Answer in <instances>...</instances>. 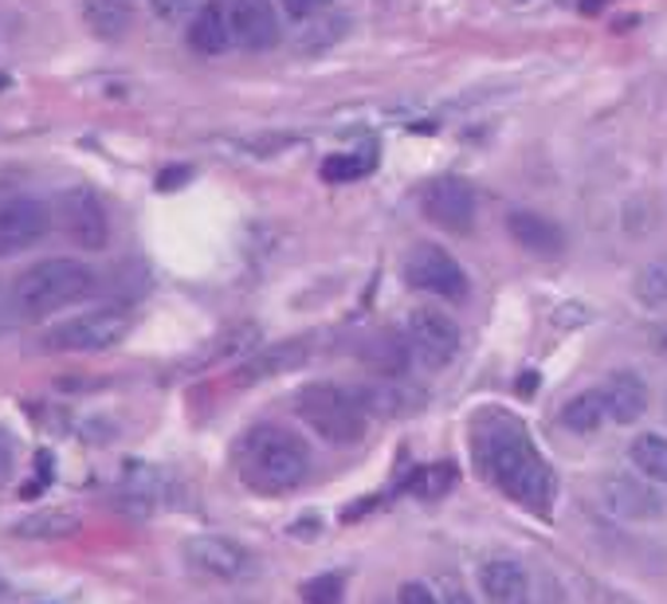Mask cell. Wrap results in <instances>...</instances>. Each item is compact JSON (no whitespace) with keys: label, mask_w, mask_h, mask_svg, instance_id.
I'll use <instances>...</instances> for the list:
<instances>
[{"label":"cell","mask_w":667,"mask_h":604,"mask_svg":"<svg viewBox=\"0 0 667 604\" xmlns=\"http://www.w3.org/2000/svg\"><path fill=\"white\" fill-rule=\"evenodd\" d=\"M475 460L479 468H483V475H488L503 495H511L514 503H523L534 515H550L554 487H558V483H554L550 463L538 455V448L531 443V436L523 432L518 420L499 416L491 425H479Z\"/></svg>","instance_id":"1"},{"label":"cell","mask_w":667,"mask_h":604,"mask_svg":"<svg viewBox=\"0 0 667 604\" xmlns=\"http://www.w3.org/2000/svg\"><path fill=\"white\" fill-rule=\"evenodd\" d=\"M236 471L255 495H287L307 479L310 451L287 428L260 425L236 448Z\"/></svg>","instance_id":"2"},{"label":"cell","mask_w":667,"mask_h":604,"mask_svg":"<svg viewBox=\"0 0 667 604\" xmlns=\"http://www.w3.org/2000/svg\"><path fill=\"white\" fill-rule=\"evenodd\" d=\"M99 290V275L95 267L79 260H44L36 267H28L17 283H12V307L20 318H47L55 310L83 303Z\"/></svg>","instance_id":"3"},{"label":"cell","mask_w":667,"mask_h":604,"mask_svg":"<svg viewBox=\"0 0 667 604\" xmlns=\"http://www.w3.org/2000/svg\"><path fill=\"white\" fill-rule=\"evenodd\" d=\"M295 408L303 416V425L330 443H358L365 436V425H370L365 400L338 385H307L298 393Z\"/></svg>","instance_id":"4"},{"label":"cell","mask_w":667,"mask_h":604,"mask_svg":"<svg viewBox=\"0 0 667 604\" xmlns=\"http://www.w3.org/2000/svg\"><path fill=\"white\" fill-rule=\"evenodd\" d=\"M130 334V310L122 307H99L87 310L79 318H67V322L52 326L44 334V350L55 353H99L118 345Z\"/></svg>","instance_id":"5"},{"label":"cell","mask_w":667,"mask_h":604,"mask_svg":"<svg viewBox=\"0 0 667 604\" xmlns=\"http://www.w3.org/2000/svg\"><path fill=\"white\" fill-rule=\"evenodd\" d=\"M52 220L72 244L87 248V252H102V248L110 244L107 208H102V200L90 189L59 193V200H55V208H52Z\"/></svg>","instance_id":"6"},{"label":"cell","mask_w":667,"mask_h":604,"mask_svg":"<svg viewBox=\"0 0 667 604\" xmlns=\"http://www.w3.org/2000/svg\"><path fill=\"white\" fill-rule=\"evenodd\" d=\"M405 338L413 345V358L428 370H444L460 353V326L456 318L444 315L440 307H420L408 315Z\"/></svg>","instance_id":"7"},{"label":"cell","mask_w":667,"mask_h":604,"mask_svg":"<svg viewBox=\"0 0 667 604\" xmlns=\"http://www.w3.org/2000/svg\"><path fill=\"white\" fill-rule=\"evenodd\" d=\"M405 283L428 295H440L448 303H460L468 295V275L440 244H416L405 255Z\"/></svg>","instance_id":"8"},{"label":"cell","mask_w":667,"mask_h":604,"mask_svg":"<svg viewBox=\"0 0 667 604\" xmlns=\"http://www.w3.org/2000/svg\"><path fill=\"white\" fill-rule=\"evenodd\" d=\"M601 506L621 523H656L667 515V498L652 487V479H632V475H609L601 483Z\"/></svg>","instance_id":"9"},{"label":"cell","mask_w":667,"mask_h":604,"mask_svg":"<svg viewBox=\"0 0 667 604\" xmlns=\"http://www.w3.org/2000/svg\"><path fill=\"white\" fill-rule=\"evenodd\" d=\"M420 208L444 232H468L475 224V193L463 177L428 180V189L420 193Z\"/></svg>","instance_id":"10"},{"label":"cell","mask_w":667,"mask_h":604,"mask_svg":"<svg viewBox=\"0 0 667 604\" xmlns=\"http://www.w3.org/2000/svg\"><path fill=\"white\" fill-rule=\"evenodd\" d=\"M52 228V212L47 205L32 197H12L0 200V260L24 252V248L40 244L44 232Z\"/></svg>","instance_id":"11"},{"label":"cell","mask_w":667,"mask_h":604,"mask_svg":"<svg viewBox=\"0 0 667 604\" xmlns=\"http://www.w3.org/2000/svg\"><path fill=\"white\" fill-rule=\"evenodd\" d=\"M185 558H189V565L197 569V573H205V578L212 581H240L248 573V565H252L244 546L232 538H220V534H200V538H193L189 546H185Z\"/></svg>","instance_id":"12"},{"label":"cell","mask_w":667,"mask_h":604,"mask_svg":"<svg viewBox=\"0 0 667 604\" xmlns=\"http://www.w3.org/2000/svg\"><path fill=\"white\" fill-rule=\"evenodd\" d=\"M232 40L248 52H267L280 44V17L271 0H225Z\"/></svg>","instance_id":"13"},{"label":"cell","mask_w":667,"mask_h":604,"mask_svg":"<svg viewBox=\"0 0 667 604\" xmlns=\"http://www.w3.org/2000/svg\"><path fill=\"white\" fill-rule=\"evenodd\" d=\"M506 232L514 235V244H523L534 255H561L566 252V232L554 224L550 217L531 212V208H518L506 217Z\"/></svg>","instance_id":"14"},{"label":"cell","mask_w":667,"mask_h":604,"mask_svg":"<svg viewBox=\"0 0 667 604\" xmlns=\"http://www.w3.org/2000/svg\"><path fill=\"white\" fill-rule=\"evenodd\" d=\"M601 397L616 425H636L644 416V408H648V385H644V377H636V373L621 370L601 385Z\"/></svg>","instance_id":"15"},{"label":"cell","mask_w":667,"mask_h":604,"mask_svg":"<svg viewBox=\"0 0 667 604\" xmlns=\"http://www.w3.org/2000/svg\"><path fill=\"white\" fill-rule=\"evenodd\" d=\"M479 589H483V596H488L491 604H526V589H531V581H526V573H523L518 561L495 558L479 569Z\"/></svg>","instance_id":"16"},{"label":"cell","mask_w":667,"mask_h":604,"mask_svg":"<svg viewBox=\"0 0 667 604\" xmlns=\"http://www.w3.org/2000/svg\"><path fill=\"white\" fill-rule=\"evenodd\" d=\"M307 361V342H283V345H271V350L255 353L252 361H244L236 370V385H255V381H267V377H280L287 370H298Z\"/></svg>","instance_id":"17"},{"label":"cell","mask_w":667,"mask_h":604,"mask_svg":"<svg viewBox=\"0 0 667 604\" xmlns=\"http://www.w3.org/2000/svg\"><path fill=\"white\" fill-rule=\"evenodd\" d=\"M228 44H232V28H228V12L225 4H217V0H208V4H200L197 17H193L189 24V47L197 55H225Z\"/></svg>","instance_id":"18"},{"label":"cell","mask_w":667,"mask_h":604,"mask_svg":"<svg viewBox=\"0 0 667 604\" xmlns=\"http://www.w3.org/2000/svg\"><path fill=\"white\" fill-rule=\"evenodd\" d=\"M79 530V518L72 510H40V515H28L12 526V538L24 541H64Z\"/></svg>","instance_id":"19"},{"label":"cell","mask_w":667,"mask_h":604,"mask_svg":"<svg viewBox=\"0 0 667 604\" xmlns=\"http://www.w3.org/2000/svg\"><path fill=\"white\" fill-rule=\"evenodd\" d=\"M83 20L90 24L95 36L118 40V36H127L134 12H130L127 0H83Z\"/></svg>","instance_id":"20"},{"label":"cell","mask_w":667,"mask_h":604,"mask_svg":"<svg viewBox=\"0 0 667 604\" xmlns=\"http://www.w3.org/2000/svg\"><path fill=\"white\" fill-rule=\"evenodd\" d=\"M628 455H632V468L641 471L644 479L664 483L667 487V436H659V432L636 436L632 448H628Z\"/></svg>","instance_id":"21"},{"label":"cell","mask_w":667,"mask_h":604,"mask_svg":"<svg viewBox=\"0 0 667 604\" xmlns=\"http://www.w3.org/2000/svg\"><path fill=\"white\" fill-rule=\"evenodd\" d=\"M408 358H413V345H408V338H397V334H373L370 345H365V361H370L378 373H389V377H397V373H405Z\"/></svg>","instance_id":"22"},{"label":"cell","mask_w":667,"mask_h":604,"mask_svg":"<svg viewBox=\"0 0 667 604\" xmlns=\"http://www.w3.org/2000/svg\"><path fill=\"white\" fill-rule=\"evenodd\" d=\"M604 416H609V408H604L601 388H589V393H581V397H573L566 408H561V425H566L569 432L589 436L604 425Z\"/></svg>","instance_id":"23"},{"label":"cell","mask_w":667,"mask_h":604,"mask_svg":"<svg viewBox=\"0 0 667 604\" xmlns=\"http://www.w3.org/2000/svg\"><path fill=\"white\" fill-rule=\"evenodd\" d=\"M636 298H641L644 307L659 310L667 307V255L664 260H648L641 271H636V283H632Z\"/></svg>","instance_id":"24"},{"label":"cell","mask_w":667,"mask_h":604,"mask_svg":"<svg viewBox=\"0 0 667 604\" xmlns=\"http://www.w3.org/2000/svg\"><path fill=\"white\" fill-rule=\"evenodd\" d=\"M350 32V17H326V20H310L307 28H303V36H298V47L307 55H318L326 52V47H334L338 40Z\"/></svg>","instance_id":"25"},{"label":"cell","mask_w":667,"mask_h":604,"mask_svg":"<svg viewBox=\"0 0 667 604\" xmlns=\"http://www.w3.org/2000/svg\"><path fill=\"white\" fill-rule=\"evenodd\" d=\"M373 169V154H330L322 162V180L330 185H346V180H358Z\"/></svg>","instance_id":"26"},{"label":"cell","mask_w":667,"mask_h":604,"mask_svg":"<svg viewBox=\"0 0 667 604\" xmlns=\"http://www.w3.org/2000/svg\"><path fill=\"white\" fill-rule=\"evenodd\" d=\"M456 483V468L451 463H433V468H420L413 475V491L420 498H440L444 491H451Z\"/></svg>","instance_id":"27"},{"label":"cell","mask_w":667,"mask_h":604,"mask_svg":"<svg viewBox=\"0 0 667 604\" xmlns=\"http://www.w3.org/2000/svg\"><path fill=\"white\" fill-rule=\"evenodd\" d=\"M342 593H346V585L338 573H322V578L303 585V601L307 604H342Z\"/></svg>","instance_id":"28"},{"label":"cell","mask_w":667,"mask_h":604,"mask_svg":"<svg viewBox=\"0 0 667 604\" xmlns=\"http://www.w3.org/2000/svg\"><path fill=\"white\" fill-rule=\"evenodd\" d=\"M12 471H17V443H12V436L0 428V487L12 479Z\"/></svg>","instance_id":"29"},{"label":"cell","mask_w":667,"mask_h":604,"mask_svg":"<svg viewBox=\"0 0 667 604\" xmlns=\"http://www.w3.org/2000/svg\"><path fill=\"white\" fill-rule=\"evenodd\" d=\"M397 604H440V601H436L433 589L420 585V581H405L397 593Z\"/></svg>","instance_id":"30"},{"label":"cell","mask_w":667,"mask_h":604,"mask_svg":"<svg viewBox=\"0 0 667 604\" xmlns=\"http://www.w3.org/2000/svg\"><path fill=\"white\" fill-rule=\"evenodd\" d=\"M150 9H154L162 20H181V17H189L193 0H150Z\"/></svg>","instance_id":"31"},{"label":"cell","mask_w":667,"mask_h":604,"mask_svg":"<svg viewBox=\"0 0 667 604\" xmlns=\"http://www.w3.org/2000/svg\"><path fill=\"white\" fill-rule=\"evenodd\" d=\"M330 0H283V9H287V17H295V20H307V17H315L318 9H326Z\"/></svg>","instance_id":"32"},{"label":"cell","mask_w":667,"mask_h":604,"mask_svg":"<svg viewBox=\"0 0 667 604\" xmlns=\"http://www.w3.org/2000/svg\"><path fill=\"white\" fill-rule=\"evenodd\" d=\"M17 307H12V290H4L0 287V334H4V330H9L12 322H17Z\"/></svg>","instance_id":"33"},{"label":"cell","mask_w":667,"mask_h":604,"mask_svg":"<svg viewBox=\"0 0 667 604\" xmlns=\"http://www.w3.org/2000/svg\"><path fill=\"white\" fill-rule=\"evenodd\" d=\"M648 345H652V353H659V358H667V322L652 326V330H648Z\"/></svg>","instance_id":"34"},{"label":"cell","mask_w":667,"mask_h":604,"mask_svg":"<svg viewBox=\"0 0 667 604\" xmlns=\"http://www.w3.org/2000/svg\"><path fill=\"white\" fill-rule=\"evenodd\" d=\"M440 604H471V596L463 593V589L456 585V581H448V585H444V596H440Z\"/></svg>","instance_id":"35"},{"label":"cell","mask_w":667,"mask_h":604,"mask_svg":"<svg viewBox=\"0 0 667 604\" xmlns=\"http://www.w3.org/2000/svg\"><path fill=\"white\" fill-rule=\"evenodd\" d=\"M185 177H189V169H185V165H181V169L162 173V177H157V189H173V185H181Z\"/></svg>","instance_id":"36"},{"label":"cell","mask_w":667,"mask_h":604,"mask_svg":"<svg viewBox=\"0 0 667 604\" xmlns=\"http://www.w3.org/2000/svg\"><path fill=\"white\" fill-rule=\"evenodd\" d=\"M534 385H538V377H534V373H526V377L523 381H518V388H523V393H531V388Z\"/></svg>","instance_id":"37"},{"label":"cell","mask_w":667,"mask_h":604,"mask_svg":"<svg viewBox=\"0 0 667 604\" xmlns=\"http://www.w3.org/2000/svg\"><path fill=\"white\" fill-rule=\"evenodd\" d=\"M9 596V581H4V573H0V601Z\"/></svg>","instance_id":"38"}]
</instances>
